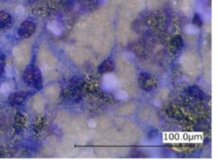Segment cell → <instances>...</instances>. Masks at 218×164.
Returning a JSON list of instances; mask_svg holds the SVG:
<instances>
[{"label":"cell","instance_id":"1","mask_svg":"<svg viewBox=\"0 0 218 164\" xmlns=\"http://www.w3.org/2000/svg\"><path fill=\"white\" fill-rule=\"evenodd\" d=\"M0 90H1L2 92H3V93L8 92V91L10 90V87H9V86H8L7 83H3V84L1 86V87H0Z\"/></svg>","mask_w":218,"mask_h":164}]
</instances>
